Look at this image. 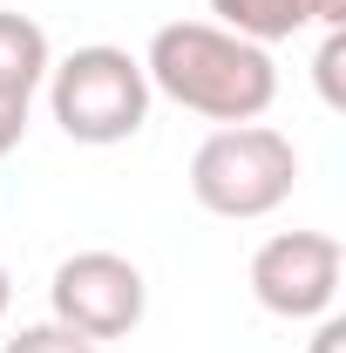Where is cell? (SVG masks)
<instances>
[{"label": "cell", "instance_id": "cell-1", "mask_svg": "<svg viewBox=\"0 0 346 353\" xmlns=\"http://www.w3.org/2000/svg\"><path fill=\"white\" fill-rule=\"evenodd\" d=\"M150 95H170L176 109L204 123H258L278 102V61L272 48L245 41L217 21H163L143 48Z\"/></svg>", "mask_w": 346, "mask_h": 353}, {"label": "cell", "instance_id": "cell-9", "mask_svg": "<svg viewBox=\"0 0 346 353\" xmlns=\"http://www.w3.org/2000/svg\"><path fill=\"white\" fill-rule=\"evenodd\" d=\"M340 61H346V34L340 28H326V48H319V61H312V75H319V95H326V109H340Z\"/></svg>", "mask_w": 346, "mask_h": 353}, {"label": "cell", "instance_id": "cell-3", "mask_svg": "<svg viewBox=\"0 0 346 353\" xmlns=\"http://www.w3.org/2000/svg\"><path fill=\"white\" fill-rule=\"evenodd\" d=\"M292 190H299V143L272 123H224L190 157V197L211 218H272Z\"/></svg>", "mask_w": 346, "mask_h": 353}, {"label": "cell", "instance_id": "cell-7", "mask_svg": "<svg viewBox=\"0 0 346 353\" xmlns=\"http://www.w3.org/2000/svg\"><path fill=\"white\" fill-rule=\"evenodd\" d=\"M211 7L217 28H231V34H245V41H292V34H305L312 28V14H305V0H204Z\"/></svg>", "mask_w": 346, "mask_h": 353}, {"label": "cell", "instance_id": "cell-13", "mask_svg": "<svg viewBox=\"0 0 346 353\" xmlns=\"http://www.w3.org/2000/svg\"><path fill=\"white\" fill-rule=\"evenodd\" d=\"M7 306H14V279H7V265H0V319H7Z\"/></svg>", "mask_w": 346, "mask_h": 353}, {"label": "cell", "instance_id": "cell-10", "mask_svg": "<svg viewBox=\"0 0 346 353\" xmlns=\"http://www.w3.org/2000/svg\"><path fill=\"white\" fill-rule=\"evenodd\" d=\"M28 116H34V102H21V95H0V157H14V150H21Z\"/></svg>", "mask_w": 346, "mask_h": 353}, {"label": "cell", "instance_id": "cell-4", "mask_svg": "<svg viewBox=\"0 0 346 353\" xmlns=\"http://www.w3.org/2000/svg\"><path fill=\"white\" fill-rule=\"evenodd\" d=\"M150 312V279L143 265L123 259V252H68L48 279V319H61L68 333L82 340H130Z\"/></svg>", "mask_w": 346, "mask_h": 353}, {"label": "cell", "instance_id": "cell-5", "mask_svg": "<svg viewBox=\"0 0 346 353\" xmlns=\"http://www.w3.org/2000/svg\"><path fill=\"white\" fill-rule=\"evenodd\" d=\"M340 272H346V245L333 231H272L252 252V299L272 319H319L340 299Z\"/></svg>", "mask_w": 346, "mask_h": 353}, {"label": "cell", "instance_id": "cell-11", "mask_svg": "<svg viewBox=\"0 0 346 353\" xmlns=\"http://www.w3.org/2000/svg\"><path fill=\"white\" fill-rule=\"evenodd\" d=\"M305 353H346V319H340V312H319V326H312Z\"/></svg>", "mask_w": 346, "mask_h": 353}, {"label": "cell", "instance_id": "cell-2", "mask_svg": "<svg viewBox=\"0 0 346 353\" xmlns=\"http://www.w3.org/2000/svg\"><path fill=\"white\" fill-rule=\"evenodd\" d=\"M41 95H48L54 130L82 150H116V143L143 136L150 102H156L150 75H143V54H130L116 41H88V48H68L61 61H48Z\"/></svg>", "mask_w": 346, "mask_h": 353}, {"label": "cell", "instance_id": "cell-12", "mask_svg": "<svg viewBox=\"0 0 346 353\" xmlns=\"http://www.w3.org/2000/svg\"><path fill=\"white\" fill-rule=\"evenodd\" d=\"M305 14H312V28H340V21H346V0H305Z\"/></svg>", "mask_w": 346, "mask_h": 353}, {"label": "cell", "instance_id": "cell-8", "mask_svg": "<svg viewBox=\"0 0 346 353\" xmlns=\"http://www.w3.org/2000/svg\"><path fill=\"white\" fill-rule=\"evenodd\" d=\"M0 353H102V347H95V340H82V333H68L61 319H34V326H21Z\"/></svg>", "mask_w": 346, "mask_h": 353}, {"label": "cell", "instance_id": "cell-6", "mask_svg": "<svg viewBox=\"0 0 346 353\" xmlns=\"http://www.w3.org/2000/svg\"><path fill=\"white\" fill-rule=\"evenodd\" d=\"M48 61H54L48 28L34 21V14H7V7H0V95L34 102L41 82H48Z\"/></svg>", "mask_w": 346, "mask_h": 353}]
</instances>
